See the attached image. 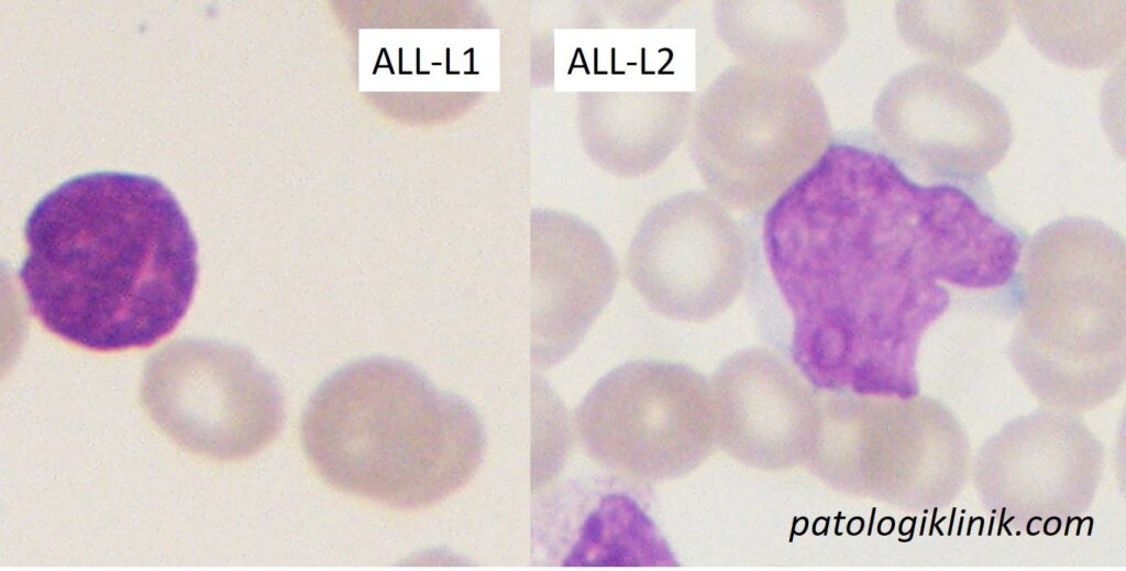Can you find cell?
<instances>
[{"label":"cell","mask_w":1126,"mask_h":571,"mask_svg":"<svg viewBox=\"0 0 1126 571\" xmlns=\"http://www.w3.org/2000/svg\"><path fill=\"white\" fill-rule=\"evenodd\" d=\"M762 241L797 363L821 387L857 391L909 387L946 286H1005L1024 245L965 189L918 184L886 152L846 142L769 207Z\"/></svg>","instance_id":"1"},{"label":"cell","mask_w":1126,"mask_h":571,"mask_svg":"<svg viewBox=\"0 0 1126 571\" xmlns=\"http://www.w3.org/2000/svg\"><path fill=\"white\" fill-rule=\"evenodd\" d=\"M305 454L332 487L398 509L431 506L474 476L484 425L464 398L388 356L351 362L309 399Z\"/></svg>","instance_id":"3"},{"label":"cell","mask_w":1126,"mask_h":571,"mask_svg":"<svg viewBox=\"0 0 1126 571\" xmlns=\"http://www.w3.org/2000/svg\"><path fill=\"white\" fill-rule=\"evenodd\" d=\"M554 224L532 256L531 359L538 370L577 347L618 281L616 261L596 235L576 224Z\"/></svg>","instance_id":"9"},{"label":"cell","mask_w":1126,"mask_h":571,"mask_svg":"<svg viewBox=\"0 0 1126 571\" xmlns=\"http://www.w3.org/2000/svg\"><path fill=\"white\" fill-rule=\"evenodd\" d=\"M1011 11L1006 1H899L895 21L904 41L920 55L960 69L1000 46Z\"/></svg>","instance_id":"11"},{"label":"cell","mask_w":1126,"mask_h":571,"mask_svg":"<svg viewBox=\"0 0 1126 571\" xmlns=\"http://www.w3.org/2000/svg\"><path fill=\"white\" fill-rule=\"evenodd\" d=\"M19 278L56 337L97 352L146 348L186 315L198 248L174 194L142 174L100 171L46 193L24 224Z\"/></svg>","instance_id":"2"},{"label":"cell","mask_w":1126,"mask_h":571,"mask_svg":"<svg viewBox=\"0 0 1126 571\" xmlns=\"http://www.w3.org/2000/svg\"><path fill=\"white\" fill-rule=\"evenodd\" d=\"M830 143L824 99L804 73L739 63L709 84L696 107L694 161L730 210L770 207Z\"/></svg>","instance_id":"4"},{"label":"cell","mask_w":1126,"mask_h":571,"mask_svg":"<svg viewBox=\"0 0 1126 571\" xmlns=\"http://www.w3.org/2000/svg\"><path fill=\"white\" fill-rule=\"evenodd\" d=\"M567 565H651L653 527L627 495L607 494L584 510Z\"/></svg>","instance_id":"13"},{"label":"cell","mask_w":1126,"mask_h":571,"mask_svg":"<svg viewBox=\"0 0 1126 571\" xmlns=\"http://www.w3.org/2000/svg\"><path fill=\"white\" fill-rule=\"evenodd\" d=\"M157 356L146 373L145 402L179 446L218 461H238L278 435L285 417L282 391L246 350L181 342Z\"/></svg>","instance_id":"5"},{"label":"cell","mask_w":1126,"mask_h":571,"mask_svg":"<svg viewBox=\"0 0 1126 571\" xmlns=\"http://www.w3.org/2000/svg\"><path fill=\"white\" fill-rule=\"evenodd\" d=\"M750 257L748 233L730 209L710 193L691 191L663 204L643 226L628 276L656 312L705 321L740 295Z\"/></svg>","instance_id":"8"},{"label":"cell","mask_w":1126,"mask_h":571,"mask_svg":"<svg viewBox=\"0 0 1126 571\" xmlns=\"http://www.w3.org/2000/svg\"><path fill=\"white\" fill-rule=\"evenodd\" d=\"M704 385L681 365L632 360L601 376L575 411L588 457L632 483H652L686 469Z\"/></svg>","instance_id":"7"},{"label":"cell","mask_w":1126,"mask_h":571,"mask_svg":"<svg viewBox=\"0 0 1126 571\" xmlns=\"http://www.w3.org/2000/svg\"><path fill=\"white\" fill-rule=\"evenodd\" d=\"M714 23L740 64L804 74L825 64L847 32L839 1H719Z\"/></svg>","instance_id":"10"},{"label":"cell","mask_w":1126,"mask_h":571,"mask_svg":"<svg viewBox=\"0 0 1126 571\" xmlns=\"http://www.w3.org/2000/svg\"><path fill=\"white\" fill-rule=\"evenodd\" d=\"M1016 3V14L1029 41L1062 65L1101 67L1124 46V1Z\"/></svg>","instance_id":"12"},{"label":"cell","mask_w":1126,"mask_h":571,"mask_svg":"<svg viewBox=\"0 0 1126 571\" xmlns=\"http://www.w3.org/2000/svg\"><path fill=\"white\" fill-rule=\"evenodd\" d=\"M873 125L899 166L956 183L983 180L1013 138L1001 99L935 63L913 65L888 80L875 100Z\"/></svg>","instance_id":"6"}]
</instances>
